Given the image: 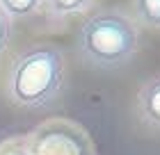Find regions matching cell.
Returning <instances> with one entry per match:
<instances>
[{"mask_svg":"<svg viewBox=\"0 0 160 155\" xmlns=\"http://www.w3.org/2000/svg\"><path fill=\"white\" fill-rule=\"evenodd\" d=\"M64 85V55L55 46H32L14 60L7 73V94L21 107L39 109Z\"/></svg>","mask_w":160,"mask_h":155,"instance_id":"obj_1","label":"cell"},{"mask_svg":"<svg viewBox=\"0 0 160 155\" xmlns=\"http://www.w3.org/2000/svg\"><path fill=\"white\" fill-rule=\"evenodd\" d=\"M140 48L135 21L119 9H101L82 23L78 53L96 69H119L133 60Z\"/></svg>","mask_w":160,"mask_h":155,"instance_id":"obj_2","label":"cell"},{"mask_svg":"<svg viewBox=\"0 0 160 155\" xmlns=\"http://www.w3.org/2000/svg\"><path fill=\"white\" fill-rule=\"evenodd\" d=\"M137 116L149 128L160 130V75L151 78L137 94Z\"/></svg>","mask_w":160,"mask_h":155,"instance_id":"obj_3","label":"cell"},{"mask_svg":"<svg viewBox=\"0 0 160 155\" xmlns=\"http://www.w3.org/2000/svg\"><path fill=\"white\" fill-rule=\"evenodd\" d=\"M135 16L147 27H160V0H135Z\"/></svg>","mask_w":160,"mask_h":155,"instance_id":"obj_4","label":"cell"},{"mask_svg":"<svg viewBox=\"0 0 160 155\" xmlns=\"http://www.w3.org/2000/svg\"><path fill=\"white\" fill-rule=\"evenodd\" d=\"M43 0H0V12L7 18H18V16H28L32 14Z\"/></svg>","mask_w":160,"mask_h":155,"instance_id":"obj_5","label":"cell"},{"mask_svg":"<svg viewBox=\"0 0 160 155\" xmlns=\"http://www.w3.org/2000/svg\"><path fill=\"white\" fill-rule=\"evenodd\" d=\"M43 2H46L50 14H55V16H69V14L82 12L92 0H43Z\"/></svg>","mask_w":160,"mask_h":155,"instance_id":"obj_6","label":"cell"},{"mask_svg":"<svg viewBox=\"0 0 160 155\" xmlns=\"http://www.w3.org/2000/svg\"><path fill=\"white\" fill-rule=\"evenodd\" d=\"M7 41H9V18L0 12V53L5 50Z\"/></svg>","mask_w":160,"mask_h":155,"instance_id":"obj_7","label":"cell"}]
</instances>
